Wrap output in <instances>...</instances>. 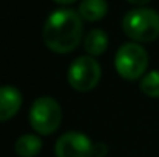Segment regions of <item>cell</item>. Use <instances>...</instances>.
Here are the masks:
<instances>
[{"mask_svg":"<svg viewBox=\"0 0 159 157\" xmlns=\"http://www.w3.org/2000/svg\"><path fill=\"white\" fill-rule=\"evenodd\" d=\"M82 17L74 9H56L43 25L42 37L48 50L57 54L74 51L84 34Z\"/></svg>","mask_w":159,"mask_h":157,"instance_id":"obj_1","label":"cell"},{"mask_svg":"<svg viewBox=\"0 0 159 157\" xmlns=\"http://www.w3.org/2000/svg\"><path fill=\"white\" fill-rule=\"evenodd\" d=\"M122 29L134 42H153L159 37V14L150 8L131 9L124 15Z\"/></svg>","mask_w":159,"mask_h":157,"instance_id":"obj_2","label":"cell"},{"mask_svg":"<svg viewBox=\"0 0 159 157\" xmlns=\"http://www.w3.org/2000/svg\"><path fill=\"white\" fill-rule=\"evenodd\" d=\"M62 108L53 97L36 99L30 108V125L40 136H50L60 126Z\"/></svg>","mask_w":159,"mask_h":157,"instance_id":"obj_3","label":"cell"},{"mask_svg":"<svg viewBox=\"0 0 159 157\" xmlns=\"http://www.w3.org/2000/svg\"><path fill=\"white\" fill-rule=\"evenodd\" d=\"M148 66V54L139 43H124L114 57V68L125 80H138Z\"/></svg>","mask_w":159,"mask_h":157,"instance_id":"obj_4","label":"cell"},{"mask_svg":"<svg viewBox=\"0 0 159 157\" xmlns=\"http://www.w3.org/2000/svg\"><path fill=\"white\" fill-rule=\"evenodd\" d=\"M101 76H102L101 65L98 63L96 59L90 55L77 57L70 65L66 72L70 86L79 93H88L93 88H96L101 80Z\"/></svg>","mask_w":159,"mask_h":157,"instance_id":"obj_5","label":"cell"},{"mask_svg":"<svg viewBox=\"0 0 159 157\" xmlns=\"http://www.w3.org/2000/svg\"><path fill=\"white\" fill-rule=\"evenodd\" d=\"M56 157H93V142L79 131H68L62 134L54 146Z\"/></svg>","mask_w":159,"mask_h":157,"instance_id":"obj_6","label":"cell"},{"mask_svg":"<svg viewBox=\"0 0 159 157\" xmlns=\"http://www.w3.org/2000/svg\"><path fill=\"white\" fill-rule=\"evenodd\" d=\"M22 106V94L17 88L5 85L0 86V122L12 119Z\"/></svg>","mask_w":159,"mask_h":157,"instance_id":"obj_7","label":"cell"},{"mask_svg":"<svg viewBox=\"0 0 159 157\" xmlns=\"http://www.w3.org/2000/svg\"><path fill=\"white\" fill-rule=\"evenodd\" d=\"M107 11H108L107 0H82L77 12L87 22H98L105 17Z\"/></svg>","mask_w":159,"mask_h":157,"instance_id":"obj_8","label":"cell"},{"mask_svg":"<svg viewBox=\"0 0 159 157\" xmlns=\"http://www.w3.org/2000/svg\"><path fill=\"white\" fill-rule=\"evenodd\" d=\"M42 150V140L36 134H23L14 143V151L19 157H34Z\"/></svg>","mask_w":159,"mask_h":157,"instance_id":"obj_9","label":"cell"},{"mask_svg":"<svg viewBox=\"0 0 159 157\" xmlns=\"http://www.w3.org/2000/svg\"><path fill=\"white\" fill-rule=\"evenodd\" d=\"M84 46H85V51L88 52L90 55L96 57V55H101L107 51L108 48V37H107V33L104 29H91L87 36H85V40H84Z\"/></svg>","mask_w":159,"mask_h":157,"instance_id":"obj_10","label":"cell"},{"mask_svg":"<svg viewBox=\"0 0 159 157\" xmlns=\"http://www.w3.org/2000/svg\"><path fill=\"white\" fill-rule=\"evenodd\" d=\"M141 91L148 96V97H153V99H159V69H153L150 72H147L141 83Z\"/></svg>","mask_w":159,"mask_h":157,"instance_id":"obj_11","label":"cell"},{"mask_svg":"<svg viewBox=\"0 0 159 157\" xmlns=\"http://www.w3.org/2000/svg\"><path fill=\"white\" fill-rule=\"evenodd\" d=\"M127 2L131 5H136V6H142V5H147L150 0H127Z\"/></svg>","mask_w":159,"mask_h":157,"instance_id":"obj_12","label":"cell"},{"mask_svg":"<svg viewBox=\"0 0 159 157\" xmlns=\"http://www.w3.org/2000/svg\"><path fill=\"white\" fill-rule=\"evenodd\" d=\"M56 3H59V5H71V3H74V2H77V0H54Z\"/></svg>","mask_w":159,"mask_h":157,"instance_id":"obj_13","label":"cell"}]
</instances>
